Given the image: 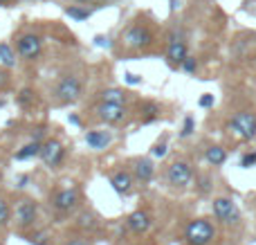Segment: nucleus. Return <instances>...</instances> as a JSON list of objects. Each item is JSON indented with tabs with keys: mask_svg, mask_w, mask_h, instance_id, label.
Segmentation results:
<instances>
[{
	"mask_svg": "<svg viewBox=\"0 0 256 245\" xmlns=\"http://www.w3.org/2000/svg\"><path fill=\"white\" fill-rule=\"evenodd\" d=\"M216 238V228L209 218H196L184 228V241L189 245H209Z\"/></svg>",
	"mask_w": 256,
	"mask_h": 245,
	"instance_id": "1",
	"label": "nucleus"
},
{
	"mask_svg": "<svg viewBox=\"0 0 256 245\" xmlns=\"http://www.w3.org/2000/svg\"><path fill=\"white\" fill-rule=\"evenodd\" d=\"M84 94V84L76 74H66L58 79L56 88H54V97L58 104H76Z\"/></svg>",
	"mask_w": 256,
	"mask_h": 245,
	"instance_id": "2",
	"label": "nucleus"
},
{
	"mask_svg": "<svg viewBox=\"0 0 256 245\" xmlns=\"http://www.w3.org/2000/svg\"><path fill=\"white\" fill-rule=\"evenodd\" d=\"M122 43H124V48H128V50H146L153 43V32L146 25H142V22H132L124 34H122Z\"/></svg>",
	"mask_w": 256,
	"mask_h": 245,
	"instance_id": "3",
	"label": "nucleus"
},
{
	"mask_svg": "<svg viewBox=\"0 0 256 245\" xmlns=\"http://www.w3.org/2000/svg\"><path fill=\"white\" fill-rule=\"evenodd\" d=\"M212 212H214V218L220 220V223L227 225V228H234V225L240 223L238 207H236V202L232 200V198H227V196L216 198L214 205H212Z\"/></svg>",
	"mask_w": 256,
	"mask_h": 245,
	"instance_id": "4",
	"label": "nucleus"
},
{
	"mask_svg": "<svg viewBox=\"0 0 256 245\" xmlns=\"http://www.w3.org/2000/svg\"><path fill=\"white\" fill-rule=\"evenodd\" d=\"M230 130L236 135V138L243 140V142L254 140L256 138V115L250 110L236 112V115L230 120Z\"/></svg>",
	"mask_w": 256,
	"mask_h": 245,
	"instance_id": "5",
	"label": "nucleus"
},
{
	"mask_svg": "<svg viewBox=\"0 0 256 245\" xmlns=\"http://www.w3.org/2000/svg\"><path fill=\"white\" fill-rule=\"evenodd\" d=\"M43 52V40H40L38 34L34 32H27V34H20L16 40V54L22 58V61H36Z\"/></svg>",
	"mask_w": 256,
	"mask_h": 245,
	"instance_id": "6",
	"label": "nucleus"
},
{
	"mask_svg": "<svg viewBox=\"0 0 256 245\" xmlns=\"http://www.w3.org/2000/svg\"><path fill=\"white\" fill-rule=\"evenodd\" d=\"M166 180H168V184L176 189L186 187V184H191V180H194V166L184 160H176L166 169Z\"/></svg>",
	"mask_w": 256,
	"mask_h": 245,
	"instance_id": "7",
	"label": "nucleus"
},
{
	"mask_svg": "<svg viewBox=\"0 0 256 245\" xmlns=\"http://www.w3.org/2000/svg\"><path fill=\"white\" fill-rule=\"evenodd\" d=\"M40 160H43V164L48 166V169H58V166L63 164V160H66V146H63L58 140H48V142H43V146H40Z\"/></svg>",
	"mask_w": 256,
	"mask_h": 245,
	"instance_id": "8",
	"label": "nucleus"
},
{
	"mask_svg": "<svg viewBox=\"0 0 256 245\" xmlns=\"http://www.w3.org/2000/svg\"><path fill=\"white\" fill-rule=\"evenodd\" d=\"M14 218H16L18 228H32L38 218V205L32 198H22V200L16 202V210H14Z\"/></svg>",
	"mask_w": 256,
	"mask_h": 245,
	"instance_id": "9",
	"label": "nucleus"
},
{
	"mask_svg": "<svg viewBox=\"0 0 256 245\" xmlns=\"http://www.w3.org/2000/svg\"><path fill=\"white\" fill-rule=\"evenodd\" d=\"M79 202V189L76 187H63L52 196V207L56 212H70Z\"/></svg>",
	"mask_w": 256,
	"mask_h": 245,
	"instance_id": "10",
	"label": "nucleus"
},
{
	"mask_svg": "<svg viewBox=\"0 0 256 245\" xmlns=\"http://www.w3.org/2000/svg\"><path fill=\"white\" fill-rule=\"evenodd\" d=\"M97 117L106 124H120L122 120L126 117V106H117V104H99L94 108Z\"/></svg>",
	"mask_w": 256,
	"mask_h": 245,
	"instance_id": "11",
	"label": "nucleus"
},
{
	"mask_svg": "<svg viewBox=\"0 0 256 245\" xmlns=\"http://www.w3.org/2000/svg\"><path fill=\"white\" fill-rule=\"evenodd\" d=\"M126 225H128V230H130L132 234H144V232H148V230H150L153 220H150L148 212L137 210V212H132V214L126 218Z\"/></svg>",
	"mask_w": 256,
	"mask_h": 245,
	"instance_id": "12",
	"label": "nucleus"
},
{
	"mask_svg": "<svg viewBox=\"0 0 256 245\" xmlns=\"http://www.w3.org/2000/svg\"><path fill=\"white\" fill-rule=\"evenodd\" d=\"M186 56H189V50H186L184 40L171 38V43H168V50H166V61L171 63L173 68H176V66H182Z\"/></svg>",
	"mask_w": 256,
	"mask_h": 245,
	"instance_id": "13",
	"label": "nucleus"
},
{
	"mask_svg": "<svg viewBox=\"0 0 256 245\" xmlns=\"http://www.w3.org/2000/svg\"><path fill=\"white\" fill-rule=\"evenodd\" d=\"M110 142H112V135L108 133V130H88V133H86V144H88L90 148H94V151L108 148Z\"/></svg>",
	"mask_w": 256,
	"mask_h": 245,
	"instance_id": "14",
	"label": "nucleus"
},
{
	"mask_svg": "<svg viewBox=\"0 0 256 245\" xmlns=\"http://www.w3.org/2000/svg\"><path fill=\"white\" fill-rule=\"evenodd\" d=\"M132 174H135V180H140V182H150L155 176V166L148 158H140V160H135Z\"/></svg>",
	"mask_w": 256,
	"mask_h": 245,
	"instance_id": "15",
	"label": "nucleus"
},
{
	"mask_svg": "<svg viewBox=\"0 0 256 245\" xmlns=\"http://www.w3.org/2000/svg\"><path fill=\"white\" fill-rule=\"evenodd\" d=\"M110 184L117 194L126 196V194L132 189V176L128 174V171H115V174L110 176Z\"/></svg>",
	"mask_w": 256,
	"mask_h": 245,
	"instance_id": "16",
	"label": "nucleus"
},
{
	"mask_svg": "<svg viewBox=\"0 0 256 245\" xmlns=\"http://www.w3.org/2000/svg\"><path fill=\"white\" fill-rule=\"evenodd\" d=\"M99 97H102V104H117V106H124L128 94L122 88H104L102 92H99Z\"/></svg>",
	"mask_w": 256,
	"mask_h": 245,
	"instance_id": "17",
	"label": "nucleus"
},
{
	"mask_svg": "<svg viewBox=\"0 0 256 245\" xmlns=\"http://www.w3.org/2000/svg\"><path fill=\"white\" fill-rule=\"evenodd\" d=\"M204 160L212 166H222L227 162V151L222 146H209L207 151H204Z\"/></svg>",
	"mask_w": 256,
	"mask_h": 245,
	"instance_id": "18",
	"label": "nucleus"
},
{
	"mask_svg": "<svg viewBox=\"0 0 256 245\" xmlns=\"http://www.w3.org/2000/svg\"><path fill=\"white\" fill-rule=\"evenodd\" d=\"M40 146L43 144H38V142H30V144H25V146L20 148V151H16V160H32V158H38L40 156Z\"/></svg>",
	"mask_w": 256,
	"mask_h": 245,
	"instance_id": "19",
	"label": "nucleus"
},
{
	"mask_svg": "<svg viewBox=\"0 0 256 245\" xmlns=\"http://www.w3.org/2000/svg\"><path fill=\"white\" fill-rule=\"evenodd\" d=\"M76 228L79 230H88V232H92V230H97V216L92 214V212H81L79 218H76Z\"/></svg>",
	"mask_w": 256,
	"mask_h": 245,
	"instance_id": "20",
	"label": "nucleus"
},
{
	"mask_svg": "<svg viewBox=\"0 0 256 245\" xmlns=\"http://www.w3.org/2000/svg\"><path fill=\"white\" fill-rule=\"evenodd\" d=\"M16 52L12 50V45L9 43H0V63H2L4 68H14L16 66Z\"/></svg>",
	"mask_w": 256,
	"mask_h": 245,
	"instance_id": "21",
	"label": "nucleus"
},
{
	"mask_svg": "<svg viewBox=\"0 0 256 245\" xmlns=\"http://www.w3.org/2000/svg\"><path fill=\"white\" fill-rule=\"evenodd\" d=\"M66 16L74 18V20H88V18L92 16V9L79 7V4H70V7H66Z\"/></svg>",
	"mask_w": 256,
	"mask_h": 245,
	"instance_id": "22",
	"label": "nucleus"
},
{
	"mask_svg": "<svg viewBox=\"0 0 256 245\" xmlns=\"http://www.w3.org/2000/svg\"><path fill=\"white\" fill-rule=\"evenodd\" d=\"M142 112H144L142 122H144V124H148V122L158 120V115H160V106H158V104H144V106H142Z\"/></svg>",
	"mask_w": 256,
	"mask_h": 245,
	"instance_id": "23",
	"label": "nucleus"
},
{
	"mask_svg": "<svg viewBox=\"0 0 256 245\" xmlns=\"http://www.w3.org/2000/svg\"><path fill=\"white\" fill-rule=\"evenodd\" d=\"M12 218H14V212H12V207H9V202L0 198V228L9 225L12 223Z\"/></svg>",
	"mask_w": 256,
	"mask_h": 245,
	"instance_id": "24",
	"label": "nucleus"
},
{
	"mask_svg": "<svg viewBox=\"0 0 256 245\" xmlns=\"http://www.w3.org/2000/svg\"><path fill=\"white\" fill-rule=\"evenodd\" d=\"M194 128H196V120L191 115H186L184 124H182V130H180V138H189V135H194Z\"/></svg>",
	"mask_w": 256,
	"mask_h": 245,
	"instance_id": "25",
	"label": "nucleus"
},
{
	"mask_svg": "<svg viewBox=\"0 0 256 245\" xmlns=\"http://www.w3.org/2000/svg\"><path fill=\"white\" fill-rule=\"evenodd\" d=\"M240 166H243V169H252V166H256V151L243 153V156H240Z\"/></svg>",
	"mask_w": 256,
	"mask_h": 245,
	"instance_id": "26",
	"label": "nucleus"
},
{
	"mask_svg": "<svg viewBox=\"0 0 256 245\" xmlns=\"http://www.w3.org/2000/svg\"><path fill=\"white\" fill-rule=\"evenodd\" d=\"M182 70H184L186 74H194V72L198 70V61H196L194 56H186L184 63H182Z\"/></svg>",
	"mask_w": 256,
	"mask_h": 245,
	"instance_id": "27",
	"label": "nucleus"
},
{
	"mask_svg": "<svg viewBox=\"0 0 256 245\" xmlns=\"http://www.w3.org/2000/svg\"><path fill=\"white\" fill-rule=\"evenodd\" d=\"M34 102V92H32V90H22L20 94H18V104H20V106H30V104Z\"/></svg>",
	"mask_w": 256,
	"mask_h": 245,
	"instance_id": "28",
	"label": "nucleus"
},
{
	"mask_svg": "<svg viewBox=\"0 0 256 245\" xmlns=\"http://www.w3.org/2000/svg\"><path fill=\"white\" fill-rule=\"evenodd\" d=\"M214 102H216V99H214V94L204 92L202 97L198 99V106H200V108H212V106H214Z\"/></svg>",
	"mask_w": 256,
	"mask_h": 245,
	"instance_id": "29",
	"label": "nucleus"
},
{
	"mask_svg": "<svg viewBox=\"0 0 256 245\" xmlns=\"http://www.w3.org/2000/svg\"><path fill=\"white\" fill-rule=\"evenodd\" d=\"M166 151H168L166 142H158V144L153 146V156H155V158H164V156H166Z\"/></svg>",
	"mask_w": 256,
	"mask_h": 245,
	"instance_id": "30",
	"label": "nucleus"
},
{
	"mask_svg": "<svg viewBox=\"0 0 256 245\" xmlns=\"http://www.w3.org/2000/svg\"><path fill=\"white\" fill-rule=\"evenodd\" d=\"M124 79H126V84H130V86H140V84H142V76L132 74V72H126Z\"/></svg>",
	"mask_w": 256,
	"mask_h": 245,
	"instance_id": "31",
	"label": "nucleus"
},
{
	"mask_svg": "<svg viewBox=\"0 0 256 245\" xmlns=\"http://www.w3.org/2000/svg\"><path fill=\"white\" fill-rule=\"evenodd\" d=\"M198 189H200V192H202V194H207L209 189H212V178H200Z\"/></svg>",
	"mask_w": 256,
	"mask_h": 245,
	"instance_id": "32",
	"label": "nucleus"
},
{
	"mask_svg": "<svg viewBox=\"0 0 256 245\" xmlns=\"http://www.w3.org/2000/svg\"><path fill=\"white\" fill-rule=\"evenodd\" d=\"M68 245H90L86 238H72V241H68Z\"/></svg>",
	"mask_w": 256,
	"mask_h": 245,
	"instance_id": "33",
	"label": "nucleus"
},
{
	"mask_svg": "<svg viewBox=\"0 0 256 245\" xmlns=\"http://www.w3.org/2000/svg\"><path fill=\"white\" fill-rule=\"evenodd\" d=\"M94 43H97V45H102V48H104V45H106V48H108V45H110V43H108V38H104V36H97V38H94Z\"/></svg>",
	"mask_w": 256,
	"mask_h": 245,
	"instance_id": "34",
	"label": "nucleus"
},
{
	"mask_svg": "<svg viewBox=\"0 0 256 245\" xmlns=\"http://www.w3.org/2000/svg\"><path fill=\"white\" fill-rule=\"evenodd\" d=\"M27 182H30V178H27V176H22V178L18 180V187H20V189H22V187H27Z\"/></svg>",
	"mask_w": 256,
	"mask_h": 245,
	"instance_id": "35",
	"label": "nucleus"
},
{
	"mask_svg": "<svg viewBox=\"0 0 256 245\" xmlns=\"http://www.w3.org/2000/svg\"><path fill=\"white\" fill-rule=\"evenodd\" d=\"M68 120H70L72 124H79V117H76V115H70V117H68Z\"/></svg>",
	"mask_w": 256,
	"mask_h": 245,
	"instance_id": "36",
	"label": "nucleus"
},
{
	"mask_svg": "<svg viewBox=\"0 0 256 245\" xmlns=\"http://www.w3.org/2000/svg\"><path fill=\"white\" fill-rule=\"evenodd\" d=\"M74 2H81V4H90V2H94V0H74Z\"/></svg>",
	"mask_w": 256,
	"mask_h": 245,
	"instance_id": "37",
	"label": "nucleus"
},
{
	"mask_svg": "<svg viewBox=\"0 0 256 245\" xmlns=\"http://www.w3.org/2000/svg\"><path fill=\"white\" fill-rule=\"evenodd\" d=\"M9 2H14V0H0V4H9Z\"/></svg>",
	"mask_w": 256,
	"mask_h": 245,
	"instance_id": "38",
	"label": "nucleus"
}]
</instances>
